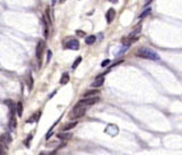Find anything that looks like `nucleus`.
I'll use <instances>...</instances> for the list:
<instances>
[{
    "instance_id": "obj_17",
    "label": "nucleus",
    "mask_w": 182,
    "mask_h": 155,
    "mask_svg": "<svg viewBox=\"0 0 182 155\" xmlns=\"http://www.w3.org/2000/svg\"><path fill=\"white\" fill-rule=\"evenodd\" d=\"M82 62V57H78L75 59V62H74V63H73V65H72V70H75L76 67L79 66V64L81 63Z\"/></svg>"
},
{
    "instance_id": "obj_10",
    "label": "nucleus",
    "mask_w": 182,
    "mask_h": 155,
    "mask_svg": "<svg viewBox=\"0 0 182 155\" xmlns=\"http://www.w3.org/2000/svg\"><path fill=\"white\" fill-rule=\"evenodd\" d=\"M78 125V122H72V123H66L65 125H63L62 127V131H67V130H71V129H73V128L75 127V125Z\"/></svg>"
},
{
    "instance_id": "obj_25",
    "label": "nucleus",
    "mask_w": 182,
    "mask_h": 155,
    "mask_svg": "<svg viewBox=\"0 0 182 155\" xmlns=\"http://www.w3.org/2000/svg\"><path fill=\"white\" fill-rule=\"evenodd\" d=\"M109 1H110V3H117V0H109Z\"/></svg>"
},
{
    "instance_id": "obj_27",
    "label": "nucleus",
    "mask_w": 182,
    "mask_h": 155,
    "mask_svg": "<svg viewBox=\"0 0 182 155\" xmlns=\"http://www.w3.org/2000/svg\"><path fill=\"white\" fill-rule=\"evenodd\" d=\"M147 1H148V0H147Z\"/></svg>"
},
{
    "instance_id": "obj_7",
    "label": "nucleus",
    "mask_w": 182,
    "mask_h": 155,
    "mask_svg": "<svg viewBox=\"0 0 182 155\" xmlns=\"http://www.w3.org/2000/svg\"><path fill=\"white\" fill-rule=\"evenodd\" d=\"M104 81H105V79H104L103 75L100 76H97L96 79H94V81L92 82V87H94V88H99V87H101V86L104 85Z\"/></svg>"
},
{
    "instance_id": "obj_22",
    "label": "nucleus",
    "mask_w": 182,
    "mask_h": 155,
    "mask_svg": "<svg viewBox=\"0 0 182 155\" xmlns=\"http://www.w3.org/2000/svg\"><path fill=\"white\" fill-rule=\"evenodd\" d=\"M50 57H51V52H50V50H48V57H47V63H48V62L50 61Z\"/></svg>"
},
{
    "instance_id": "obj_18",
    "label": "nucleus",
    "mask_w": 182,
    "mask_h": 155,
    "mask_svg": "<svg viewBox=\"0 0 182 155\" xmlns=\"http://www.w3.org/2000/svg\"><path fill=\"white\" fill-rule=\"evenodd\" d=\"M27 82H29V88L32 89V87H33V78H32L31 74L27 75Z\"/></svg>"
},
{
    "instance_id": "obj_2",
    "label": "nucleus",
    "mask_w": 182,
    "mask_h": 155,
    "mask_svg": "<svg viewBox=\"0 0 182 155\" xmlns=\"http://www.w3.org/2000/svg\"><path fill=\"white\" fill-rule=\"evenodd\" d=\"M85 111H87V107L82 106V105H79V104H76L75 106H74V108L71 111L68 118H70L71 120H78V119L82 118V116L84 115Z\"/></svg>"
},
{
    "instance_id": "obj_16",
    "label": "nucleus",
    "mask_w": 182,
    "mask_h": 155,
    "mask_svg": "<svg viewBox=\"0 0 182 155\" xmlns=\"http://www.w3.org/2000/svg\"><path fill=\"white\" fill-rule=\"evenodd\" d=\"M152 13V8H147L145 10V12H142L141 14H140V16H139V18H143V17H147V16L149 15Z\"/></svg>"
},
{
    "instance_id": "obj_5",
    "label": "nucleus",
    "mask_w": 182,
    "mask_h": 155,
    "mask_svg": "<svg viewBox=\"0 0 182 155\" xmlns=\"http://www.w3.org/2000/svg\"><path fill=\"white\" fill-rule=\"evenodd\" d=\"M65 48L72 49V50H78V49L80 48V42L76 39H72V40H70L68 42H66Z\"/></svg>"
},
{
    "instance_id": "obj_13",
    "label": "nucleus",
    "mask_w": 182,
    "mask_h": 155,
    "mask_svg": "<svg viewBox=\"0 0 182 155\" xmlns=\"http://www.w3.org/2000/svg\"><path fill=\"white\" fill-rule=\"evenodd\" d=\"M68 81H70V75H68L67 73H64L61 79V85H66Z\"/></svg>"
},
{
    "instance_id": "obj_15",
    "label": "nucleus",
    "mask_w": 182,
    "mask_h": 155,
    "mask_svg": "<svg viewBox=\"0 0 182 155\" xmlns=\"http://www.w3.org/2000/svg\"><path fill=\"white\" fill-rule=\"evenodd\" d=\"M16 111H17V115L22 116V114H23V104L21 102L17 103V108H16Z\"/></svg>"
},
{
    "instance_id": "obj_9",
    "label": "nucleus",
    "mask_w": 182,
    "mask_h": 155,
    "mask_svg": "<svg viewBox=\"0 0 182 155\" xmlns=\"http://www.w3.org/2000/svg\"><path fill=\"white\" fill-rule=\"evenodd\" d=\"M99 95V90H89L87 91L84 95H83V97L84 98H90V97H96Z\"/></svg>"
},
{
    "instance_id": "obj_3",
    "label": "nucleus",
    "mask_w": 182,
    "mask_h": 155,
    "mask_svg": "<svg viewBox=\"0 0 182 155\" xmlns=\"http://www.w3.org/2000/svg\"><path fill=\"white\" fill-rule=\"evenodd\" d=\"M45 53V41H39V43L36 45L35 49V54L36 58H38V62H39V66H41V63H42V55Z\"/></svg>"
},
{
    "instance_id": "obj_23",
    "label": "nucleus",
    "mask_w": 182,
    "mask_h": 155,
    "mask_svg": "<svg viewBox=\"0 0 182 155\" xmlns=\"http://www.w3.org/2000/svg\"><path fill=\"white\" fill-rule=\"evenodd\" d=\"M76 33H78V34H81V36H84V32H83V31H76Z\"/></svg>"
},
{
    "instance_id": "obj_14",
    "label": "nucleus",
    "mask_w": 182,
    "mask_h": 155,
    "mask_svg": "<svg viewBox=\"0 0 182 155\" xmlns=\"http://www.w3.org/2000/svg\"><path fill=\"white\" fill-rule=\"evenodd\" d=\"M58 138H61V139H64V140H68L72 138V134H58L57 135Z\"/></svg>"
},
{
    "instance_id": "obj_21",
    "label": "nucleus",
    "mask_w": 182,
    "mask_h": 155,
    "mask_svg": "<svg viewBox=\"0 0 182 155\" xmlns=\"http://www.w3.org/2000/svg\"><path fill=\"white\" fill-rule=\"evenodd\" d=\"M31 139H32V136H30L29 138H27V140H25V141H24V145L29 147V146H30V140Z\"/></svg>"
},
{
    "instance_id": "obj_1",
    "label": "nucleus",
    "mask_w": 182,
    "mask_h": 155,
    "mask_svg": "<svg viewBox=\"0 0 182 155\" xmlns=\"http://www.w3.org/2000/svg\"><path fill=\"white\" fill-rule=\"evenodd\" d=\"M136 56H139L141 58H146V59H150V61H158L159 56L156 52L148 48H140L136 52Z\"/></svg>"
},
{
    "instance_id": "obj_4",
    "label": "nucleus",
    "mask_w": 182,
    "mask_h": 155,
    "mask_svg": "<svg viewBox=\"0 0 182 155\" xmlns=\"http://www.w3.org/2000/svg\"><path fill=\"white\" fill-rule=\"evenodd\" d=\"M98 102H99V97L98 96H96V97H90V98H84V99L80 100L79 105H82V106L84 107H89V106H92V105H94V104H97Z\"/></svg>"
},
{
    "instance_id": "obj_8",
    "label": "nucleus",
    "mask_w": 182,
    "mask_h": 155,
    "mask_svg": "<svg viewBox=\"0 0 182 155\" xmlns=\"http://www.w3.org/2000/svg\"><path fill=\"white\" fill-rule=\"evenodd\" d=\"M1 143L3 144H6V145H9V144L12 143V137L9 134H3L1 136Z\"/></svg>"
},
{
    "instance_id": "obj_26",
    "label": "nucleus",
    "mask_w": 182,
    "mask_h": 155,
    "mask_svg": "<svg viewBox=\"0 0 182 155\" xmlns=\"http://www.w3.org/2000/svg\"><path fill=\"white\" fill-rule=\"evenodd\" d=\"M50 155H55V153H51V154H50Z\"/></svg>"
},
{
    "instance_id": "obj_19",
    "label": "nucleus",
    "mask_w": 182,
    "mask_h": 155,
    "mask_svg": "<svg viewBox=\"0 0 182 155\" xmlns=\"http://www.w3.org/2000/svg\"><path fill=\"white\" fill-rule=\"evenodd\" d=\"M140 30H141V26H140V25H139V26H138V29H136V30H134L133 32H131V33H130V36H130V38H133V36H136V34H138V33H139V32H140Z\"/></svg>"
},
{
    "instance_id": "obj_11",
    "label": "nucleus",
    "mask_w": 182,
    "mask_h": 155,
    "mask_svg": "<svg viewBox=\"0 0 182 155\" xmlns=\"http://www.w3.org/2000/svg\"><path fill=\"white\" fill-rule=\"evenodd\" d=\"M96 42V36H88L85 38V45H94Z\"/></svg>"
},
{
    "instance_id": "obj_24",
    "label": "nucleus",
    "mask_w": 182,
    "mask_h": 155,
    "mask_svg": "<svg viewBox=\"0 0 182 155\" xmlns=\"http://www.w3.org/2000/svg\"><path fill=\"white\" fill-rule=\"evenodd\" d=\"M56 1H57V0H51V6L54 7L55 5H56Z\"/></svg>"
},
{
    "instance_id": "obj_12",
    "label": "nucleus",
    "mask_w": 182,
    "mask_h": 155,
    "mask_svg": "<svg viewBox=\"0 0 182 155\" xmlns=\"http://www.w3.org/2000/svg\"><path fill=\"white\" fill-rule=\"evenodd\" d=\"M16 125H17V122H16L15 116L13 115L12 118H10V121H9V129H10V130H15Z\"/></svg>"
},
{
    "instance_id": "obj_6",
    "label": "nucleus",
    "mask_w": 182,
    "mask_h": 155,
    "mask_svg": "<svg viewBox=\"0 0 182 155\" xmlns=\"http://www.w3.org/2000/svg\"><path fill=\"white\" fill-rule=\"evenodd\" d=\"M115 16H116L115 9H114V8H109L108 10H107V13H106V21H107V23H112V22L114 21Z\"/></svg>"
},
{
    "instance_id": "obj_20",
    "label": "nucleus",
    "mask_w": 182,
    "mask_h": 155,
    "mask_svg": "<svg viewBox=\"0 0 182 155\" xmlns=\"http://www.w3.org/2000/svg\"><path fill=\"white\" fill-rule=\"evenodd\" d=\"M109 63H110V61H109V59H105V61H104L103 63H101V66H103V67L107 66V65H108Z\"/></svg>"
}]
</instances>
